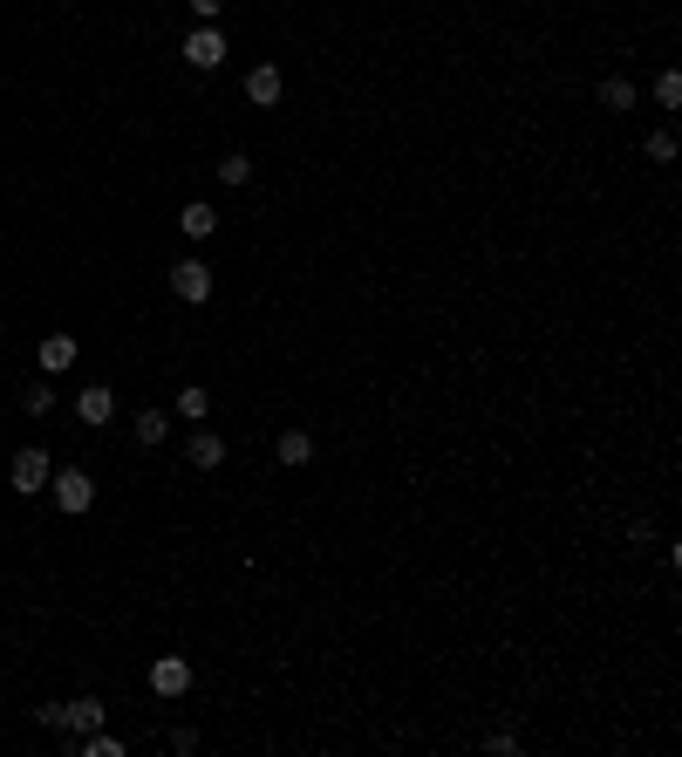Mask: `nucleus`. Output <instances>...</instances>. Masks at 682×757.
<instances>
[{
  "label": "nucleus",
  "instance_id": "f257e3e1",
  "mask_svg": "<svg viewBox=\"0 0 682 757\" xmlns=\"http://www.w3.org/2000/svg\"><path fill=\"white\" fill-rule=\"evenodd\" d=\"M7 478H14V492L21 498H41L48 492V478H55V464H48L41 444H28V451H14V471H7Z\"/></svg>",
  "mask_w": 682,
  "mask_h": 757
},
{
  "label": "nucleus",
  "instance_id": "f03ea898",
  "mask_svg": "<svg viewBox=\"0 0 682 757\" xmlns=\"http://www.w3.org/2000/svg\"><path fill=\"white\" fill-rule=\"evenodd\" d=\"M178 55H185L191 69H219V62H226V35H219V21H198Z\"/></svg>",
  "mask_w": 682,
  "mask_h": 757
},
{
  "label": "nucleus",
  "instance_id": "7ed1b4c3",
  "mask_svg": "<svg viewBox=\"0 0 682 757\" xmlns=\"http://www.w3.org/2000/svg\"><path fill=\"white\" fill-rule=\"evenodd\" d=\"M48 492H55V505H62V512H89V505H96L89 471H55V478H48Z\"/></svg>",
  "mask_w": 682,
  "mask_h": 757
},
{
  "label": "nucleus",
  "instance_id": "20e7f679",
  "mask_svg": "<svg viewBox=\"0 0 682 757\" xmlns=\"http://www.w3.org/2000/svg\"><path fill=\"white\" fill-rule=\"evenodd\" d=\"M171 294H178V301H212V266L205 260H178L171 266Z\"/></svg>",
  "mask_w": 682,
  "mask_h": 757
},
{
  "label": "nucleus",
  "instance_id": "39448f33",
  "mask_svg": "<svg viewBox=\"0 0 682 757\" xmlns=\"http://www.w3.org/2000/svg\"><path fill=\"white\" fill-rule=\"evenodd\" d=\"M151 689H157V696H185V689H191V662H185V655H157V662H151Z\"/></svg>",
  "mask_w": 682,
  "mask_h": 757
},
{
  "label": "nucleus",
  "instance_id": "423d86ee",
  "mask_svg": "<svg viewBox=\"0 0 682 757\" xmlns=\"http://www.w3.org/2000/svg\"><path fill=\"white\" fill-rule=\"evenodd\" d=\"M76 417L89 423V430H103V423L116 417V389H103V382H89V389L76 396Z\"/></svg>",
  "mask_w": 682,
  "mask_h": 757
},
{
  "label": "nucleus",
  "instance_id": "0eeeda50",
  "mask_svg": "<svg viewBox=\"0 0 682 757\" xmlns=\"http://www.w3.org/2000/svg\"><path fill=\"white\" fill-rule=\"evenodd\" d=\"M89 730H103V703H96V696L62 703V737H89Z\"/></svg>",
  "mask_w": 682,
  "mask_h": 757
},
{
  "label": "nucleus",
  "instance_id": "6e6552de",
  "mask_svg": "<svg viewBox=\"0 0 682 757\" xmlns=\"http://www.w3.org/2000/svg\"><path fill=\"white\" fill-rule=\"evenodd\" d=\"M185 457L198 464V471H219V464H226V437H212V430L198 423V430L185 437Z\"/></svg>",
  "mask_w": 682,
  "mask_h": 757
},
{
  "label": "nucleus",
  "instance_id": "1a4fd4ad",
  "mask_svg": "<svg viewBox=\"0 0 682 757\" xmlns=\"http://www.w3.org/2000/svg\"><path fill=\"white\" fill-rule=\"evenodd\" d=\"M76 369V335H41V376Z\"/></svg>",
  "mask_w": 682,
  "mask_h": 757
},
{
  "label": "nucleus",
  "instance_id": "9d476101",
  "mask_svg": "<svg viewBox=\"0 0 682 757\" xmlns=\"http://www.w3.org/2000/svg\"><path fill=\"white\" fill-rule=\"evenodd\" d=\"M178 232H185V239H212V232H219V212H212L205 198H191L185 212H178Z\"/></svg>",
  "mask_w": 682,
  "mask_h": 757
},
{
  "label": "nucleus",
  "instance_id": "9b49d317",
  "mask_svg": "<svg viewBox=\"0 0 682 757\" xmlns=\"http://www.w3.org/2000/svg\"><path fill=\"white\" fill-rule=\"evenodd\" d=\"M246 96H253L260 110H273V103H280V69H273V62H260V69H246Z\"/></svg>",
  "mask_w": 682,
  "mask_h": 757
},
{
  "label": "nucleus",
  "instance_id": "f8f14e48",
  "mask_svg": "<svg viewBox=\"0 0 682 757\" xmlns=\"http://www.w3.org/2000/svg\"><path fill=\"white\" fill-rule=\"evenodd\" d=\"M273 451H280V464H307V457H314V437H307V430H280Z\"/></svg>",
  "mask_w": 682,
  "mask_h": 757
},
{
  "label": "nucleus",
  "instance_id": "ddd939ff",
  "mask_svg": "<svg viewBox=\"0 0 682 757\" xmlns=\"http://www.w3.org/2000/svg\"><path fill=\"white\" fill-rule=\"evenodd\" d=\"M601 110H635V82H628V76H607L601 82Z\"/></svg>",
  "mask_w": 682,
  "mask_h": 757
},
{
  "label": "nucleus",
  "instance_id": "4468645a",
  "mask_svg": "<svg viewBox=\"0 0 682 757\" xmlns=\"http://www.w3.org/2000/svg\"><path fill=\"white\" fill-rule=\"evenodd\" d=\"M205 410H212V396H205V382H185V389H178V417L205 423Z\"/></svg>",
  "mask_w": 682,
  "mask_h": 757
},
{
  "label": "nucleus",
  "instance_id": "2eb2a0df",
  "mask_svg": "<svg viewBox=\"0 0 682 757\" xmlns=\"http://www.w3.org/2000/svg\"><path fill=\"white\" fill-rule=\"evenodd\" d=\"M164 437H171V417H164V410H144V417H137V444H164Z\"/></svg>",
  "mask_w": 682,
  "mask_h": 757
},
{
  "label": "nucleus",
  "instance_id": "dca6fc26",
  "mask_svg": "<svg viewBox=\"0 0 682 757\" xmlns=\"http://www.w3.org/2000/svg\"><path fill=\"white\" fill-rule=\"evenodd\" d=\"M21 410H28V417H48V410H55V382H28V389H21Z\"/></svg>",
  "mask_w": 682,
  "mask_h": 757
},
{
  "label": "nucleus",
  "instance_id": "f3484780",
  "mask_svg": "<svg viewBox=\"0 0 682 757\" xmlns=\"http://www.w3.org/2000/svg\"><path fill=\"white\" fill-rule=\"evenodd\" d=\"M219 178H226V185H253V157L226 151V157H219Z\"/></svg>",
  "mask_w": 682,
  "mask_h": 757
},
{
  "label": "nucleus",
  "instance_id": "a211bd4d",
  "mask_svg": "<svg viewBox=\"0 0 682 757\" xmlns=\"http://www.w3.org/2000/svg\"><path fill=\"white\" fill-rule=\"evenodd\" d=\"M655 103H662V110H682V76H676V69L655 82Z\"/></svg>",
  "mask_w": 682,
  "mask_h": 757
},
{
  "label": "nucleus",
  "instance_id": "6ab92c4d",
  "mask_svg": "<svg viewBox=\"0 0 682 757\" xmlns=\"http://www.w3.org/2000/svg\"><path fill=\"white\" fill-rule=\"evenodd\" d=\"M82 751H89V757H123V744H116L110 730H89V737H82Z\"/></svg>",
  "mask_w": 682,
  "mask_h": 757
},
{
  "label": "nucleus",
  "instance_id": "aec40b11",
  "mask_svg": "<svg viewBox=\"0 0 682 757\" xmlns=\"http://www.w3.org/2000/svg\"><path fill=\"white\" fill-rule=\"evenodd\" d=\"M648 157H655V164H669V157H676V137H669V130H655V137H648Z\"/></svg>",
  "mask_w": 682,
  "mask_h": 757
},
{
  "label": "nucleus",
  "instance_id": "412c9836",
  "mask_svg": "<svg viewBox=\"0 0 682 757\" xmlns=\"http://www.w3.org/2000/svg\"><path fill=\"white\" fill-rule=\"evenodd\" d=\"M191 14H198V21H219V14H226V0H191Z\"/></svg>",
  "mask_w": 682,
  "mask_h": 757
}]
</instances>
